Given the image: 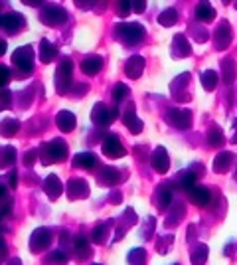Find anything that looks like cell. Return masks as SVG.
Segmentation results:
<instances>
[{"instance_id": "cell-1", "label": "cell", "mask_w": 237, "mask_h": 265, "mask_svg": "<svg viewBox=\"0 0 237 265\" xmlns=\"http://www.w3.org/2000/svg\"><path fill=\"white\" fill-rule=\"evenodd\" d=\"M115 32H117L118 40L127 46L141 44L142 38H144V28L141 24H118Z\"/></svg>"}, {"instance_id": "cell-2", "label": "cell", "mask_w": 237, "mask_h": 265, "mask_svg": "<svg viewBox=\"0 0 237 265\" xmlns=\"http://www.w3.org/2000/svg\"><path fill=\"white\" fill-rule=\"evenodd\" d=\"M71 72H73V64L71 60H62L60 68L55 70V89L57 93H68V87L71 83Z\"/></svg>"}, {"instance_id": "cell-3", "label": "cell", "mask_w": 237, "mask_h": 265, "mask_svg": "<svg viewBox=\"0 0 237 265\" xmlns=\"http://www.w3.org/2000/svg\"><path fill=\"white\" fill-rule=\"evenodd\" d=\"M12 64L26 73L32 72V68H34V51H32V48L30 46H20L18 49H14Z\"/></svg>"}, {"instance_id": "cell-4", "label": "cell", "mask_w": 237, "mask_h": 265, "mask_svg": "<svg viewBox=\"0 0 237 265\" xmlns=\"http://www.w3.org/2000/svg\"><path fill=\"white\" fill-rule=\"evenodd\" d=\"M42 20L47 26H60L68 20V12H66V8H62L57 4H47L42 10Z\"/></svg>"}, {"instance_id": "cell-5", "label": "cell", "mask_w": 237, "mask_h": 265, "mask_svg": "<svg viewBox=\"0 0 237 265\" xmlns=\"http://www.w3.org/2000/svg\"><path fill=\"white\" fill-rule=\"evenodd\" d=\"M44 156H46V161H55V163H62V161H66V156H68V145L62 141V139H53V141H49L46 146H44Z\"/></svg>"}, {"instance_id": "cell-6", "label": "cell", "mask_w": 237, "mask_h": 265, "mask_svg": "<svg viewBox=\"0 0 237 265\" xmlns=\"http://www.w3.org/2000/svg\"><path fill=\"white\" fill-rule=\"evenodd\" d=\"M117 109H107V105L103 103H97L91 111V121L95 125H109L111 121L117 117Z\"/></svg>"}, {"instance_id": "cell-7", "label": "cell", "mask_w": 237, "mask_h": 265, "mask_svg": "<svg viewBox=\"0 0 237 265\" xmlns=\"http://www.w3.org/2000/svg\"><path fill=\"white\" fill-rule=\"evenodd\" d=\"M166 119L178 129H188L192 125V113L188 109H172V111L166 113Z\"/></svg>"}, {"instance_id": "cell-8", "label": "cell", "mask_w": 237, "mask_h": 265, "mask_svg": "<svg viewBox=\"0 0 237 265\" xmlns=\"http://www.w3.org/2000/svg\"><path fill=\"white\" fill-rule=\"evenodd\" d=\"M49 240H51L49 230H46V228H38V230L32 234V238H30V249H32L34 253H38V251L46 249Z\"/></svg>"}, {"instance_id": "cell-9", "label": "cell", "mask_w": 237, "mask_h": 265, "mask_svg": "<svg viewBox=\"0 0 237 265\" xmlns=\"http://www.w3.org/2000/svg\"><path fill=\"white\" fill-rule=\"evenodd\" d=\"M2 26L6 28L8 34H18L26 26V18H24L20 12H10V14H6L2 18Z\"/></svg>"}, {"instance_id": "cell-10", "label": "cell", "mask_w": 237, "mask_h": 265, "mask_svg": "<svg viewBox=\"0 0 237 265\" xmlns=\"http://www.w3.org/2000/svg\"><path fill=\"white\" fill-rule=\"evenodd\" d=\"M103 152H105L109 158H118V156H125V154H127V150L123 148L121 141H118L115 135L107 137V141L103 143Z\"/></svg>"}, {"instance_id": "cell-11", "label": "cell", "mask_w": 237, "mask_h": 265, "mask_svg": "<svg viewBox=\"0 0 237 265\" xmlns=\"http://www.w3.org/2000/svg\"><path fill=\"white\" fill-rule=\"evenodd\" d=\"M152 165H154V170L160 174H164L166 170L170 169V158L166 154L164 146H156V150L152 152Z\"/></svg>"}, {"instance_id": "cell-12", "label": "cell", "mask_w": 237, "mask_h": 265, "mask_svg": "<svg viewBox=\"0 0 237 265\" xmlns=\"http://www.w3.org/2000/svg\"><path fill=\"white\" fill-rule=\"evenodd\" d=\"M210 198H212V194L208 188H204V186H192L190 188V200L196 204V206H206V204H210Z\"/></svg>"}, {"instance_id": "cell-13", "label": "cell", "mask_w": 237, "mask_h": 265, "mask_svg": "<svg viewBox=\"0 0 237 265\" xmlns=\"http://www.w3.org/2000/svg\"><path fill=\"white\" fill-rule=\"evenodd\" d=\"M68 192H70L71 200H79V198H83V196L89 194V188H87V184L81 178H73V180H70V184H68Z\"/></svg>"}, {"instance_id": "cell-14", "label": "cell", "mask_w": 237, "mask_h": 265, "mask_svg": "<svg viewBox=\"0 0 237 265\" xmlns=\"http://www.w3.org/2000/svg\"><path fill=\"white\" fill-rule=\"evenodd\" d=\"M215 38V46H217V49H223L229 42H231V28H229V24L227 22H223V24L219 26L217 30H215V34H213Z\"/></svg>"}, {"instance_id": "cell-15", "label": "cell", "mask_w": 237, "mask_h": 265, "mask_svg": "<svg viewBox=\"0 0 237 265\" xmlns=\"http://www.w3.org/2000/svg\"><path fill=\"white\" fill-rule=\"evenodd\" d=\"M125 70H127V75L133 77V79L141 77L142 70H144V58H141V56H133V58H129Z\"/></svg>"}, {"instance_id": "cell-16", "label": "cell", "mask_w": 237, "mask_h": 265, "mask_svg": "<svg viewBox=\"0 0 237 265\" xmlns=\"http://www.w3.org/2000/svg\"><path fill=\"white\" fill-rule=\"evenodd\" d=\"M44 190H46V194L51 200H55L62 194V190H64V184H62V180L55 174H51V176H47L46 182H44Z\"/></svg>"}, {"instance_id": "cell-17", "label": "cell", "mask_w": 237, "mask_h": 265, "mask_svg": "<svg viewBox=\"0 0 237 265\" xmlns=\"http://www.w3.org/2000/svg\"><path fill=\"white\" fill-rule=\"evenodd\" d=\"M55 56H57V48L49 42V40H42L40 42V60L44 62V64H51L53 60H55Z\"/></svg>"}, {"instance_id": "cell-18", "label": "cell", "mask_w": 237, "mask_h": 265, "mask_svg": "<svg viewBox=\"0 0 237 265\" xmlns=\"http://www.w3.org/2000/svg\"><path fill=\"white\" fill-rule=\"evenodd\" d=\"M196 16H198L200 20L208 22V20H213L215 10H213V6L208 2V0H200V2H198V6H196Z\"/></svg>"}, {"instance_id": "cell-19", "label": "cell", "mask_w": 237, "mask_h": 265, "mask_svg": "<svg viewBox=\"0 0 237 265\" xmlns=\"http://www.w3.org/2000/svg\"><path fill=\"white\" fill-rule=\"evenodd\" d=\"M101 68H103V60L99 56H91V58L83 60V64H81V70H83V73H87V75H97Z\"/></svg>"}, {"instance_id": "cell-20", "label": "cell", "mask_w": 237, "mask_h": 265, "mask_svg": "<svg viewBox=\"0 0 237 265\" xmlns=\"http://www.w3.org/2000/svg\"><path fill=\"white\" fill-rule=\"evenodd\" d=\"M231 161H233V154H231V152H227V150H225V152H219L217 158L213 161V170L219 172V174H221V172H227Z\"/></svg>"}, {"instance_id": "cell-21", "label": "cell", "mask_w": 237, "mask_h": 265, "mask_svg": "<svg viewBox=\"0 0 237 265\" xmlns=\"http://www.w3.org/2000/svg\"><path fill=\"white\" fill-rule=\"evenodd\" d=\"M55 121H57L60 131H64V133H68V131H71L75 127V115L71 111H60V115H57Z\"/></svg>"}, {"instance_id": "cell-22", "label": "cell", "mask_w": 237, "mask_h": 265, "mask_svg": "<svg viewBox=\"0 0 237 265\" xmlns=\"http://www.w3.org/2000/svg\"><path fill=\"white\" fill-rule=\"evenodd\" d=\"M18 131H20V121L8 117L0 123V135H4V137H14Z\"/></svg>"}, {"instance_id": "cell-23", "label": "cell", "mask_w": 237, "mask_h": 265, "mask_svg": "<svg viewBox=\"0 0 237 265\" xmlns=\"http://www.w3.org/2000/svg\"><path fill=\"white\" fill-rule=\"evenodd\" d=\"M118 180V172L113 167H105V169L99 172V184L103 186H113Z\"/></svg>"}, {"instance_id": "cell-24", "label": "cell", "mask_w": 237, "mask_h": 265, "mask_svg": "<svg viewBox=\"0 0 237 265\" xmlns=\"http://www.w3.org/2000/svg\"><path fill=\"white\" fill-rule=\"evenodd\" d=\"M123 123H125V125H127V129H129V131H133L135 135H137V133H141L142 127H144V125H142V121L135 115V111H127V113L123 115Z\"/></svg>"}, {"instance_id": "cell-25", "label": "cell", "mask_w": 237, "mask_h": 265, "mask_svg": "<svg viewBox=\"0 0 237 265\" xmlns=\"http://www.w3.org/2000/svg\"><path fill=\"white\" fill-rule=\"evenodd\" d=\"M174 54H176V56H182V58H186V56L192 54V48H190L186 36H182V34L174 36Z\"/></svg>"}, {"instance_id": "cell-26", "label": "cell", "mask_w": 237, "mask_h": 265, "mask_svg": "<svg viewBox=\"0 0 237 265\" xmlns=\"http://www.w3.org/2000/svg\"><path fill=\"white\" fill-rule=\"evenodd\" d=\"M75 165L77 167H81V169H87L91 170L95 167V156L91 152H79V154H75Z\"/></svg>"}, {"instance_id": "cell-27", "label": "cell", "mask_w": 237, "mask_h": 265, "mask_svg": "<svg viewBox=\"0 0 237 265\" xmlns=\"http://www.w3.org/2000/svg\"><path fill=\"white\" fill-rule=\"evenodd\" d=\"M202 85L206 91H213L217 87V73L213 70H208V72L202 73Z\"/></svg>"}, {"instance_id": "cell-28", "label": "cell", "mask_w": 237, "mask_h": 265, "mask_svg": "<svg viewBox=\"0 0 237 265\" xmlns=\"http://www.w3.org/2000/svg\"><path fill=\"white\" fill-rule=\"evenodd\" d=\"M158 22L162 26H174L178 22V12L174 8H166L164 12L158 16Z\"/></svg>"}, {"instance_id": "cell-29", "label": "cell", "mask_w": 237, "mask_h": 265, "mask_svg": "<svg viewBox=\"0 0 237 265\" xmlns=\"http://www.w3.org/2000/svg\"><path fill=\"white\" fill-rule=\"evenodd\" d=\"M208 259V247L204 243H198V249L192 253V265H204Z\"/></svg>"}, {"instance_id": "cell-30", "label": "cell", "mask_w": 237, "mask_h": 265, "mask_svg": "<svg viewBox=\"0 0 237 265\" xmlns=\"http://www.w3.org/2000/svg\"><path fill=\"white\" fill-rule=\"evenodd\" d=\"M194 180H196V174H194V172H190V170H184V172H180V174H178L176 184H178V186H182V188H192V186H194Z\"/></svg>"}, {"instance_id": "cell-31", "label": "cell", "mask_w": 237, "mask_h": 265, "mask_svg": "<svg viewBox=\"0 0 237 265\" xmlns=\"http://www.w3.org/2000/svg\"><path fill=\"white\" fill-rule=\"evenodd\" d=\"M208 141H210V145H213V146H221L225 143V137H223V133H221L219 127H212V129H210Z\"/></svg>"}, {"instance_id": "cell-32", "label": "cell", "mask_w": 237, "mask_h": 265, "mask_svg": "<svg viewBox=\"0 0 237 265\" xmlns=\"http://www.w3.org/2000/svg\"><path fill=\"white\" fill-rule=\"evenodd\" d=\"M14 158H16V150H14L12 146H6V148H2L0 167H8V165H12V163H14Z\"/></svg>"}, {"instance_id": "cell-33", "label": "cell", "mask_w": 237, "mask_h": 265, "mask_svg": "<svg viewBox=\"0 0 237 265\" xmlns=\"http://www.w3.org/2000/svg\"><path fill=\"white\" fill-rule=\"evenodd\" d=\"M133 12V0H117V14L121 18L129 16Z\"/></svg>"}, {"instance_id": "cell-34", "label": "cell", "mask_w": 237, "mask_h": 265, "mask_svg": "<svg viewBox=\"0 0 237 265\" xmlns=\"http://www.w3.org/2000/svg\"><path fill=\"white\" fill-rule=\"evenodd\" d=\"M127 95H129V87H127L125 83H117L115 89H113V101L118 105L121 101H125V97Z\"/></svg>"}, {"instance_id": "cell-35", "label": "cell", "mask_w": 237, "mask_h": 265, "mask_svg": "<svg viewBox=\"0 0 237 265\" xmlns=\"http://www.w3.org/2000/svg\"><path fill=\"white\" fill-rule=\"evenodd\" d=\"M170 200H172V192H170V188L160 186V188H158V206H160V208H166V206L170 204Z\"/></svg>"}, {"instance_id": "cell-36", "label": "cell", "mask_w": 237, "mask_h": 265, "mask_svg": "<svg viewBox=\"0 0 237 265\" xmlns=\"http://www.w3.org/2000/svg\"><path fill=\"white\" fill-rule=\"evenodd\" d=\"M223 68H225V81H231L235 75V64L233 60H223Z\"/></svg>"}, {"instance_id": "cell-37", "label": "cell", "mask_w": 237, "mask_h": 265, "mask_svg": "<svg viewBox=\"0 0 237 265\" xmlns=\"http://www.w3.org/2000/svg\"><path fill=\"white\" fill-rule=\"evenodd\" d=\"M49 259H51V261H49L51 265H66V261H68L62 251H53V253L49 255Z\"/></svg>"}, {"instance_id": "cell-38", "label": "cell", "mask_w": 237, "mask_h": 265, "mask_svg": "<svg viewBox=\"0 0 237 265\" xmlns=\"http://www.w3.org/2000/svg\"><path fill=\"white\" fill-rule=\"evenodd\" d=\"M8 105H10V91L0 89V109H4V107H8Z\"/></svg>"}, {"instance_id": "cell-39", "label": "cell", "mask_w": 237, "mask_h": 265, "mask_svg": "<svg viewBox=\"0 0 237 265\" xmlns=\"http://www.w3.org/2000/svg\"><path fill=\"white\" fill-rule=\"evenodd\" d=\"M105 234H107V228H105V226H99V228L95 230L93 240H95V241H99V243H101V241L105 240Z\"/></svg>"}, {"instance_id": "cell-40", "label": "cell", "mask_w": 237, "mask_h": 265, "mask_svg": "<svg viewBox=\"0 0 237 265\" xmlns=\"http://www.w3.org/2000/svg\"><path fill=\"white\" fill-rule=\"evenodd\" d=\"M144 8H146V0H133V10H135L137 14H142Z\"/></svg>"}, {"instance_id": "cell-41", "label": "cell", "mask_w": 237, "mask_h": 265, "mask_svg": "<svg viewBox=\"0 0 237 265\" xmlns=\"http://www.w3.org/2000/svg\"><path fill=\"white\" fill-rule=\"evenodd\" d=\"M10 79V72H8V68H4V66H0V87L2 85H6V81Z\"/></svg>"}, {"instance_id": "cell-42", "label": "cell", "mask_w": 237, "mask_h": 265, "mask_svg": "<svg viewBox=\"0 0 237 265\" xmlns=\"http://www.w3.org/2000/svg\"><path fill=\"white\" fill-rule=\"evenodd\" d=\"M73 245H75V249H79V251H83V249H87V240H85V238H77Z\"/></svg>"}, {"instance_id": "cell-43", "label": "cell", "mask_w": 237, "mask_h": 265, "mask_svg": "<svg viewBox=\"0 0 237 265\" xmlns=\"http://www.w3.org/2000/svg\"><path fill=\"white\" fill-rule=\"evenodd\" d=\"M93 2L95 0H77V4H79L81 8H91V6H93Z\"/></svg>"}, {"instance_id": "cell-44", "label": "cell", "mask_w": 237, "mask_h": 265, "mask_svg": "<svg viewBox=\"0 0 237 265\" xmlns=\"http://www.w3.org/2000/svg\"><path fill=\"white\" fill-rule=\"evenodd\" d=\"M4 257H6V245H4V241L0 240V263L4 261Z\"/></svg>"}, {"instance_id": "cell-45", "label": "cell", "mask_w": 237, "mask_h": 265, "mask_svg": "<svg viewBox=\"0 0 237 265\" xmlns=\"http://www.w3.org/2000/svg\"><path fill=\"white\" fill-rule=\"evenodd\" d=\"M16 178H18V176H16V172L12 170V172H10V186H12V188H16V184H18V180H16Z\"/></svg>"}, {"instance_id": "cell-46", "label": "cell", "mask_w": 237, "mask_h": 265, "mask_svg": "<svg viewBox=\"0 0 237 265\" xmlns=\"http://www.w3.org/2000/svg\"><path fill=\"white\" fill-rule=\"evenodd\" d=\"M24 4H28V6H38L42 0H22Z\"/></svg>"}, {"instance_id": "cell-47", "label": "cell", "mask_w": 237, "mask_h": 265, "mask_svg": "<svg viewBox=\"0 0 237 265\" xmlns=\"http://www.w3.org/2000/svg\"><path fill=\"white\" fill-rule=\"evenodd\" d=\"M2 54H6V42L0 40V56H2Z\"/></svg>"}, {"instance_id": "cell-48", "label": "cell", "mask_w": 237, "mask_h": 265, "mask_svg": "<svg viewBox=\"0 0 237 265\" xmlns=\"http://www.w3.org/2000/svg\"><path fill=\"white\" fill-rule=\"evenodd\" d=\"M4 196H6V186L0 184V198H4Z\"/></svg>"}, {"instance_id": "cell-49", "label": "cell", "mask_w": 237, "mask_h": 265, "mask_svg": "<svg viewBox=\"0 0 237 265\" xmlns=\"http://www.w3.org/2000/svg\"><path fill=\"white\" fill-rule=\"evenodd\" d=\"M8 265H22V263H20V259L14 257V259H8Z\"/></svg>"}, {"instance_id": "cell-50", "label": "cell", "mask_w": 237, "mask_h": 265, "mask_svg": "<svg viewBox=\"0 0 237 265\" xmlns=\"http://www.w3.org/2000/svg\"><path fill=\"white\" fill-rule=\"evenodd\" d=\"M233 143H237V123H235V135H233V139H231Z\"/></svg>"}, {"instance_id": "cell-51", "label": "cell", "mask_w": 237, "mask_h": 265, "mask_svg": "<svg viewBox=\"0 0 237 265\" xmlns=\"http://www.w3.org/2000/svg\"><path fill=\"white\" fill-rule=\"evenodd\" d=\"M223 2H229V0H223Z\"/></svg>"}, {"instance_id": "cell-52", "label": "cell", "mask_w": 237, "mask_h": 265, "mask_svg": "<svg viewBox=\"0 0 237 265\" xmlns=\"http://www.w3.org/2000/svg\"><path fill=\"white\" fill-rule=\"evenodd\" d=\"M0 24H2V18H0Z\"/></svg>"}, {"instance_id": "cell-53", "label": "cell", "mask_w": 237, "mask_h": 265, "mask_svg": "<svg viewBox=\"0 0 237 265\" xmlns=\"http://www.w3.org/2000/svg\"><path fill=\"white\" fill-rule=\"evenodd\" d=\"M93 265H99V263H93Z\"/></svg>"}]
</instances>
